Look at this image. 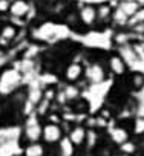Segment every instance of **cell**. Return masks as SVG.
I'll return each mask as SVG.
<instances>
[{
  "label": "cell",
  "instance_id": "4",
  "mask_svg": "<svg viewBox=\"0 0 144 156\" xmlns=\"http://www.w3.org/2000/svg\"><path fill=\"white\" fill-rule=\"evenodd\" d=\"M9 14L13 17H19L23 19L28 12H29V3L26 0H14V2L9 3Z\"/></svg>",
  "mask_w": 144,
  "mask_h": 156
},
{
  "label": "cell",
  "instance_id": "21",
  "mask_svg": "<svg viewBox=\"0 0 144 156\" xmlns=\"http://www.w3.org/2000/svg\"><path fill=\"white\" fill-rule=\"evenodd\" d=\"M49 103L51 101H48V100H41L40 101V104H38V115H45L48 110H49Z\"/></svg>",
  "mask_w": 144,
  "mask_h": 156
},
{
  "label": "cell",
  "instance_id": "9",
  "mask_svg": "<svg viewBox=\"0 0 144 156\" xmlns=\"http://www.w3.org/2000/svg\"><path fill=\"white\" fill-rule=\"evenodd\" d=\"M46 154V148L41 142H29L25 150H23V156H45Z\"/></svg>",
  "mask_w": 144,
  "mask_h": 156
},
{
  "label": "cell",
  "instance_id": "24",
  "mask_svg": "<svg viewBox=\"0 0 144 156\" xmlns=\"http://www.w3.org/2000/svg\"><path fill=\"white\" fill-rule=\"evenodd\" d=\"M49 122H52V124H60V122H61V118H60L58 115L52 113V115H49Z\"/></svg>",
  "mask_w": 144,
  "mask_h": 156
},
{
  "label": "cell",
  "instance_id": "20",
  "mask_svg": "<svg viewBox=\"0 0 144 156\" xmlns=\"http://www.w3.org/2000/svg\"><path fill=\"white\" fill-rule=\"evenodd\" d=\"M112 17L115 19L117 25H120V26H121V25H127V19H129V17H127L124 12H121L120 9H118L115 14H112Z\"/></svg>",
  "mask_w": 144,
  "mask_h": 156
},
{
  "label": "cell",
  "instance_id": "1",
  "mask_svg": "<svg viewBox=\"0 0 144 156\" xmlns=\"http://www.w3.org/2000/svg\"><path fill=\"white\" fill-rule=\"evenodd\" d=\"M63 129L60 127V124H52L48 122L45 126H41V139L46 144H58V141L63 138Z\"/></svg>",
  "mask_w": 144,
  "mask_h": 156
},
{
  "label": "cell",
  "instance_id": "5",
  "mask_svg": "<svg viewBox=\"0 0 144 156\" xmlns=\"http://www.w3.org/2000/svg\"><path fill=\"white\" fill-rule=\"evenodd\" d=\"M83 72H85V69H83L81 64L72 63V64H69V66L66 67V70H64V78H66L69 83H75L77 80H80V78H81Z\"/></svg>",
  "mask_w": 144,
  "mask_h": 156
},
{
  "label": "cell",
  "instance_id": "18",
  "mask_svg": "<svg viewBox=\"0 0 144 156\" xmlns=\"http://www.w3.org/2000/svg\"><path fill=\"white\" fill-rule=\"evenodd\" d=\"M97 141H98V133L94 130V129H91V130H86V139H85V144L88 145V147H95L97 145Z\"/></svg>",
  "mask_w": 144,
  "mask_h": 156
},
{
  "label": "cell",
  "instance_id": "6",
  "mask_svg": "<svg viewBox=\"0 0 144 156\" xmlns=\"http://www.w3.org/2000/svg\"><path fill=\"white\" fill-rule=\"evenodd\" d=\"M109 69H110V72H112L113 75L121 76V75L126 73L127 66H126L124 60H123L120 55H110V58H109Z\"/></svg>",
  "mask_w": 144,
  "mask_h": 156
},
{
  "label": "cell",
  "instance_id": "10",
  "mask_svg": "<svg viewBox=\"0 0 144 156\" xmlns=\"http://www.w3.org/2000/svg\"><path fill=\"white\" fill-rule=\"evenodd\" d=\"M139 6H141V5L136 2V0H121L120 5H118V9H120L121 12H124L127 17H130V16H133V14L138 11Z\"/></svg>",
  "mask_w": 144,
  "mask_h": 156
},
{
  "label": "cell",
  "instance_id": "3",
  "mask_svg": "<svg viewBox=\"0 0 144 156\" xmlns=\"http://www.w3.org/2000/svg\"><path fill=\"white\" fill-rule=\"evenodd\" d=\"M78 19L86 26H94L97 23V8L92 5H83L78 12Z\"/></svg>",
  "mask_w": 144,
  "mask_h": 156
},
{
  "label": "cell",
  "instance_id": "12",
  "mask_svg": "<svg viewBox=\"0 0 144 156\" xmlns=\"http://www.w3.org/2000/svg\"><path fill=\"white\" fill-rule=\"evenodd\" d=\"M17 35V28L14 25H5L0 29V41L9 43L11 40H14Z\"/></svg>",
  "mask_w": 144,
  "mask_h": 156
},
{
  "label": "cell",
  "instance_id": "7",
  "mask_svg": "<svg viewBox=\"0 0 144 156\" xmlns=\"http://www.w3.org/2000/svg\"><path fill=\"white\" fill-rule=\"evenodd\" d=\"M106 76V72L103 69V66H100L98 63H94L89 66L88 69V78L91 80V83H101Z\"/></svg>",
  "mask_w": 144,
  "mask_h": 156
},
{
  "label": "cell",
  "instance_id": "16",
  "mask_svg": "<svg viewBox=\"0 0 144 156\" xmlns=\"http://www.w3.org/2000/svg\"><path fill=\"white\" fill-rule=\"evenodd\" d=\"M129 81H130V86L132 89L135 90H141L144 87V73L141 72H133L129 78Z\"/></svg>",
  "mask_w": 144,
  "mask_h": 156
},
{
  "label": "cell",
  "instance_id": "11",
  "mask_svg": "<svg viewBox=\"0 0 144 156\" xmlns=\"http://www.w3.org/2000/svg\"><path fill=\"white\" fill-rule=\"evenodd\" d=\"M58 147H60L61 156H74V153H75V145L70 142V139L67 136H63L58 141Z\"/></svg>",
  "mask_w": 144,
  "mask_h": 156
},
{
  "label": "cell",
  "instance_id": "19",
  "mask_svg": "<svg viewBox=\"0 0 144 156\" xmlns=\"http://www.w3.org/2000/svg\"><path fill=\"white\" fill-rule=\"evenodd\" d=\"M121 153H126V154H133L135 153V150H136V145H135V142H132V141H126V142H123L121 145Z\"/></svg>",
  "mask_w": 144,
  "mask_h": 156
},
{
  "label": "cell",
  "instance_id": "15",
  "mask_svg": "<svg viewBox=\"0 0 144 156\" xmlns=\"http://www.w3.org/2000/svg\"><path fill=\"white\" fill-rule=\"evenodd\" d=\"M142 23H144V6H139L138 11L127 19V25L130 28H136L138 25H142Z\"/></svg>",
  "mask_w": 144,
  "mask_h": 156
},
{
  "label": "cell",
  "instance_id": "22",
  "mask_svg": "<svg viewBox=\"0 0 144 156\" xmlns=\"http://www.w3.org/2000/svg\"><path fill=\"white\" fill-rule=\"evenodd\" d=\"M9 0H0V14H3V12H8L9 9Z\"/></svg>",
  "mask_w": 144,
  "mask_h": 156
},
{
  "label": "cell",
  "instance_id": "23",
  "mask_svg": "<svg viewBox=\"0 0 144 156\" xmlns=\"http://www.w3.org/2000/svg\"><path fill=\"white\" fill-rule=\"evenodd\" d=\"M54 97H57V95H55V92H54L52 89H49V90H46V92H45V97H43V98H45V100H48V101H52V98H54Z\"/></svg>",
  "mask_w": 144,
  "mask_h": 156
},
{
  "label": "cell",
  "instance_id": "2",
  "mask_svg": "<svg viewBox=\"0 0 144 156\" xmlns=\"http://www.w3.org/2000/svg\"><path fill=\"white\" fill-rule=\"evenodd\" d=\"M25 139L28 142H37L41 139V124L37 116H31L26 121L25 127Z\"/></svg>",
  "mask_w": 144,
  "mask_h": 156
},
{
  "label": "cell",
  "instance_id": "8",
  "mask_svg": "<svg viewBox=\"0 0 144 156\" xmlns=\"http://www.w3.org/2000/svg\"><path fill=\"white\" fill-rule=\"evenodd\" d=\"M67 138L70 139V142L74 144L75 147H80V145L85 144V139H86V129L81 127V126H77V127H74V129L70 130V133H69Z\"/></svg>",
  "mask_w": 144,
  "mask_h": 156
},
{
  "label": "cell",
  "instance_id": "14",
  "mask_svg": "<svg viewBox=\"0 0 144 156\" xmlns=\"http://www.w3.org/2000/svg\"><path fill=\"white\" fill-rule=\"evenodd\" d=\"M110 138H112V141L117 145H121L123 142H126L129 139V132L124 127H115L112 130V133H110Z\"/></svg>",
  "mask_w": 144,
  "mask_h": 156
},
{
  "label": "cell",
  "instance_id": "17",
  "mask_svg": "<svg viewBox=\"0 0 144 156\" xmlns=\"http://www.w3.org/2000/svg\"><path fill=\"white\" fill-rule=\"evenodd\" d=\"M63 94H64V97H66L67 101H74V100H77V98L80 97V89H78L74 83H69V84L64 87Z\"/></svg>",
  "mask_w": 144,
  "mask_h": 156
},
{
  "label": "cell",
  "instance_id": "25",
  "mask_svg": "<svg viewBox=\"0 0 144 156\" xmlns=\"http://www.w3.org/2000/svg\"><path fill=\"white\" fill-rule=\"evenodd\" d=\"M115 156H132V154H126V153H120V154H115Z\"/></svg>",
  "mask_w": 144,
  "mask_h": 156
},
{
  "label": "cell",
  "instance_id": "13",
  "mask_svg": "<svg viewBox=\"0 0 144 156\" xmlns=\"http://www.w3.org/2000/svg\"><path fill=\"white\" fill-rule=\"evenodd\" d=\"M112 14H113V9L110 8V5L103 3V5L97 6V20H101L103 23H107L112 19Z\"/></svg>",
  "mask_w": 144,
  "mask_h": 156
}]
</instances>
